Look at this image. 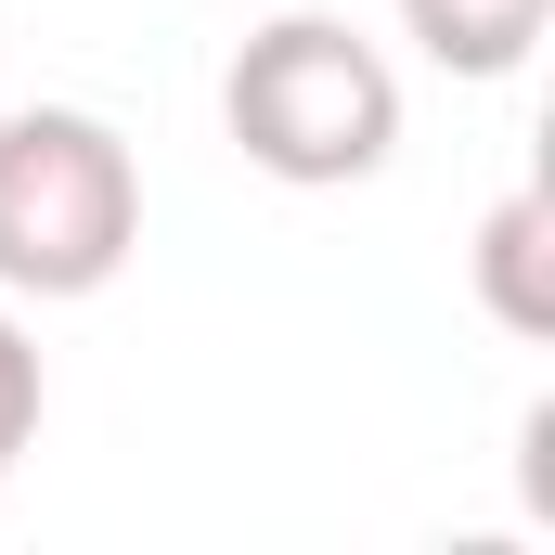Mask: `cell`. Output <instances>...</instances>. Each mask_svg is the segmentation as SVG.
<instances>
[{
	"label": "cell",
	"mask_w": 555,
	"mask_h": 555,
	"mask_svg": "<svg viewBox=\"0 0 555 555\" xmlns=\"http://www.w3.org/2000/svg\"><path fill=\"white\" fill-rule=\"evenodd\" d=\"M220 130L246 142V168H272L297 194L375 181L401 155V65L349 13H272L220 78Z\"/></svg>",
	"instance_id": "cell-1"
},
{
	"label": "cell",
	"mask_w": 555,
	"mask_h": 555,
	"mask_svg": "<svg viewBox=\"0 0 555 555\" xmlns=\"http://www.w3.org/2000/svg\"><path fill=\"white\" fill-rule=\"evenodd\" d=\"M142 246V168L91 104L0 117V297H104Z\"/></svg>",
	"instance_id": "cell-2"
},
{
	"label": "cell",
	"mask_w": 555,
	"mask_h": 555,
	"mask_svg": "<svg viewBox=\"0 0 555 555\" xmlns=\"http://www.w3.org/2000/svg\"><path fill=\"white\" fill-rule=\"evenodd\" d=\"M465 272H478V310H491L504 336H555V194L543 181H517V194L478 220Z\"/></svg>",
	"instance_id": "cell-3"
},
{
	"label": "cell",
	"mask_w": 555,
	"mask_h": 555,
	"mask_svg": "<svg viewBox=\"0 0 555 555\" xmlns=\"http://www.w3.org/2000/svg\"><path fill=\"white\" fill-rule=\"evenodd\" d=\"M555 0H401V39H414L439 78H517L543 52Z\"/></svg>",
	"instance_id": "cell-4"
},
{
	"label": "cell",
	"mask_w": 555,
	"mask_h": 555,
	"mask_svg": "<svg viewBox=\"0 0 555 555\" xmlns=\"http://www.w3.org/2000/svg\"><path fill=\"white\" fill-rule=\"evenodd\" d=\"M39 401H52V388H39V336L0 310V491H13V465H26V439H39Z\"/></svg>",
	"instance_id": "cell-5"
}]
</instances>
